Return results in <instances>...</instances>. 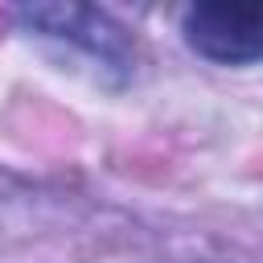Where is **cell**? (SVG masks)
Wrapping results in <instances>:
<instances>
[{"instance_id": "7a4b0ae2", "label": "cell", "mask_w": 263, "mask_h": 263, "mask_svg": "<svg viewBox=\"0 0 263 263\" xmlns=\"http://www.w3.org/2000/svg\"><path fill=\"white\" fill-rule=\"evenodd\" d=\"M16 16H21L25 29L41 33V37H53V41H70L82 53L99 58L103 66L123 70L127 58H132L127 33L99 8H86V4H25Z\"/></svg>"}, {"instance_id": "6da1fadb", "label": "cell", "mask_w": 263, "mask_h": 263, "mask_svg": "<svg viewBox=\"0 0 263 263\" xmlns=\"http://www.w3.org/2000/svg\"><path fill=\"white\" fill-rule=\"evenodd\" d=\"M185 45L218 66H251L263 58V4H197L181 16Z\"/></svg>"}]
</instances>
